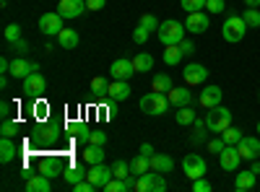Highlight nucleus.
<instances>
[{"mask_svg":"<svg viewBox=\"0 0 260 192\" xmlns=\"http://www.w3.org/2000/svg\"><path fill=\"white\" fill-rule=\"evenodd\" d=\"M185 26L180 24V21H175V18H169V21H161V26L156 29V34H159V42L167 47V45H180V42L185 39Z\"/></svg>","mask_w":260,"mask_h":192,"instance_id":"obj_2","label":"nucleus"},{"mask_svg":"<svg viewBox=\"0 0 260 192\" xmlns=\"http://www.w3.org/2000/svg\"><path fill=\"white\" fill-rule=\"evenodd\" d=\"M175 120H177V125H192V122H195V112L190 109V104H187V106H177Z\"/></svg>","mask_w":260,"mask_h":192,"instance_id":"obj_33","label":"nucleus"},{"mask_svg":"<svg viewBox=\"0 0 260 192\" xmlns=\"http://www.w3.org/2000/svg\"><path fill=\"white\" fill-rule=\"evenodd\" d=\"M242 18H245L247 29H257L260 26V8H245Z\"/></svg>","mask_w":260,"mask_h":192,"instance_id":"obj_34","label":"nucleus"},{"mask_svg":"<svg viewBox=\"0 0 260 192\" xmlns=\"http://www.w3.org/2000/svg\"><path fill=\"white\" fill-rule=\"evenodd\" d=\"M182 50H180V45H167L164 47V62H167V65H180V62H182Z\"/></svg>","mask_w":260,"mask_h":192,"instance_id":"obj_28","label":"nucleus"},{"mask_svg":"<svg viewBox=\"0 0 260 192\" xmlns=\"http://www.w3.org/2000/svg\"><path fill=\"white\" fill-rule=\"evenodd\" d=\"M65 169H68V166H65V161H62L60 156H47L45 161H42L39 172L45 174V177H50V179H55L57 174H62V172H65Z\"/></svg>","mask_w":260,"mask_h":192,"instance_id":"obj_18","label":"nucleus"},{"mask_svg":"<svg viewBox=\"0 0 260 192\" xmlns=\"http://www.w3.org/2000/svg\"><path fill=\"white\" fill-rule=\"evenodd\" d=\"M219 164H221L224 172H232V174L240 172L242 156H240V151H237V145H224V151L219 153Z\"/></svg>","mask_w":260,"mask_h":192,"instance_id":"obj_9","label":"nucleus"},{"mask_svg":"<svg viewBox=\"0 0 260 192\" xmlns=\"http://www.w3.org/2000/svg\"><path fill=\"white\" fill-rule=\"evenodd\" d=\"M57 45H60L62 50H76V47H78V31L62 29V31L57 34Z\"/></svg>","mask_w":260,"mask_h":192,"instance_id":"obj_25","label":"nucleus"},{"mask_svg":"<svg viewBox=\"0 0 260 192\" xmlns=\"http://www.w3.org/2000/svg\"><path fill=\"white\" fill-rule=\"evenodd\" d=\"M73 138H76L78 143H89V140H91V130H89L86 125H78L76 133H73Z\"/></svg>","mask_w":260,"mask_h":192,"instance_id":"obj_41","label":"nucleus"},{"mask_svg":"<svg viewBox=\"0 0 260 192\" xmlns=\"http://www.w3.org/2000/svg\"><path fill=\"white\" fill-rule=\"evenodd\" d=\"M107 89H110V83H107V78H102V75L91 78V94L102 96V94H107Z\"/></svg>","mask_w":260,"mask_h":192,"instance_id":"obj_37","label":"nucleus"},{"mask_svg":"<svg viewBox=\"0 0 260 192\" xmlns=\"http://www.w3.org/2000/svg\"><path fill=\"white\" fill-rule=\"evenodd\" d=\"M255 182H257V174L252 172V169H247V172H237V177H234V189H237V192H247V189L255 187Z\"/></svg>","mask_w":260,"mask_h":192,"instance_id":"obj_21","label":"nucleus"},{"mask_svg":"<svg viewBox=\"0 0 260 192\" xmlns=\"http://www.w3.org/2000/svg\"><path fill=\"white\" fill-rule=\"evenodd\" d=\"M16 143L11 140V138H3V140H0V161H3V164H11L13 159H16Z\"/></svg>","mask_w":260,"mask_h":192,"instance_id":"obj_27","label":"nucleus"},{"mask_svg":"<svg viewBox=\"0 0 260 192\" xmlns=\"http://www.w3.org/2000/svg\"><path fill=\"white\" fill-rule=\"evenodd\" d=\"M148 36H151V31H148V29H143V26H138V29L133 31L136 45H146V42H148Z\"/></svg>","mask_w":260,"mask_h":192,"instance_id":"obj_47","label":"nucleus"},{"mask_svg":"<svg viewBox=\"0 0 260 192\" xmlns=\"http://www.w3.org/2000/svg\"><path fill=\"white\" fill-rule=\"evenodd\" d=\"M245 31H247V24H245V18L237 16V13H232L224 21V26H221V36H224V42H229V45L242 42L245 39Z\"/></svg>","mask_w":260,"mask_h":192,"instance_id":"obj_3","label":"nucleus"},{"mask_svg":"<svg viewBox=\"0 0 260 192\" xmlns=\"http://www.w3.org/2000/svg\"><path fill=\"white\" fill-rule=\"evenodd\" d=\"M8 50H13L16 55H26L29 52V42L26 39H16V42H11V45H8Z\"/></svg>","mask_w":260,"mask_h":192,"instance_id":"obj_43","label":"nucleus"},{"mask_svg":"<svg viewBox=\"0 0 260 192\" xmlns=\"http://www.w3.org/2000/svg\"><path fill=\"white\" fill-rule=\"evenodd\" d=\"M206 130L208 127H195V135H192V143H203L208 135H206Z\"/></svg>","mask_w":260,"mask_h":192,"instance_id":"obj_50","label":"nucleus"},{"mask_svg":"<svg viewBox=\"0 0 260 192\" xmlns=\"http://www.w3.org/2000/svg\"><path fill=\"white\" fill-rule=\"evenodd\" d=\"M0 6H3V8H6V6H8V0H0Z\"/></svg>","mask_w":260,"mask_h":192,"instance_id":"obj_57","label":"nucleus"},{"mask_svg":"<svg viewBox=\"0 0 260 192\" xmlns=\"http://www.w3.org/2000/svg\"><path fill=\"white\" fill-rule=\"evenodd\" d=\"M221 138H224V143H226V145H237V143H240V140H242L245 135H242V130H240V127L229 125L226 130L221 133Z\"/></svg>","mask_w":260,"mask_h":192,"instance_id":"obj_32","label":"nucleus"},{"mask_svg":"<svg viewBox=\"0 0 260 192\" xmlns=\"http://www.w3.org/2000/svg\"><path fill=\"white\" fill-rule=\"evenodd\" d=\"M110 75L115 81H130L136 75V65H133V60H127V57H120L115 60L112 65H110Z\"/></svg>","mask_w":260,"mask_h":192,"instance_id":"obj_13","label":"nucleus"},{"mask_svg":"<svg viewBox=\"0 0 260 192\" xmlns=\"http://www.w3.org/2000/svg\"><path fill=\"white\" fill-rule=\"evenodd\" d=\"M221 99H224V91H221L219 86H206V89L201 91V96H198V101H201L203 109H213V106H219Z\"/></svg>","mask_w":260,"mask_h":192,"instance_id":"obj_17","label":"nucleus"},{"mask_svg":"<svg viewBox=\"0 0 260 192\" xmlns=\"http://www.w3.org/2000/svg\"><path fill=\"white\" fill-rule=\"evenodd\" d=\"M141 153L151 159V156H154V145H151V143H143V145H141Z\"/></svg>","mask_w":260,"mask_h":192,"instance_id":"obj_55","label":"nucleus"},{"mask_svg":"<svg viewBox=\"0 0 260 192\" xmlns=\"http://www.w3.org/2000/svg\"><path fill=\"white\" fill-rule=\"evenodd\" d=\"M224 145H226L224 138H213V140H208V151H211V153H221Z\"/></svg>","mask_w":260,"mask_h":192,"instance_id":"obj_48","label":"nucleus"},{"mask_svg":"<svg viewBox=\"0 0 260 192\" xmlns=\"http://www.w3.org/2000/svg\"><path fill=\"white\" fill-rule=\"evenodd\" d=\"M130 83L127 81H115V83H110V89H107V99L110 101H125L127 96H130Z\"/></svg>","mask_w":260,"mask_h":192,"instance_id":"obj_19","label":"nucleus"},{"mask_svg":"<svg viewBox=\"0 0 260 192\" xmlns=\"http://www.w3.org/2000/svg\"><path fill=\"white\" fill-rule=\"evenodd\" d=\"M180 6H182L187 13H192V11H203V8H206V0H180Z\"/></svg>","mask_w":260,"mask_h":192,"instance_id":"obj_40","label":"nucleus"},{"mask_svg":"<svg viewBox=\"0 0 260 192\" xmlns=\"http://www.w3.org/2000/svg\"><path fill=\"white\" fill-rule=\"evenodd\" d=\"M247 8H260V0H245Z\"/></svg>","mask_w":260,"mask_h":192,"instance_id":"obj_56","label":"nucleus"},{"mask_svg":"<svg viewBox=\"0 0 260 192\" xmlns=\"http://www.w3.org/2000/svg\"><path fill=\"white\" fill-rule=\"evenodd\" d=\"M37 70H39V65H37V62H31V60H26L24 55H18V57L11 60V75H13V78L24 81L26 75H31V73H37Z\"/></svg>","mask_w":260,"mask_h":192,"instance_id":"obj_12","label":"nucleus"},{"mask_svg":"<svg viewBox=\"0 0 260 192\" xmlns=\"http://www.w3.org/2000/svg\"><path fill=\"white\" fill-rule=\"evenodd\" d=\"M180 50H182L185 55H192V52H195V45H192L190 39H182V42H180Z\"/></svg>","mask_w":260,"mask_h":192,"instance_id":"obj_53","label":"nucleus"},{"mask_svg":"<svg viewBox=\"0 0 260 192\" xmlns=\"http://www.w3.org/2000/svg\"><path fill=\"white\" fill-rule=\"evenodd\" d=\"M73 187V192H96V187L89 182V179H81V182H76V184H71Z\"/></svg>","mask_w":260,"mask_h":192,"instance_id":"obj_46","label":"nucleus"},{"mask_svg":"<svg viewBox=\"0 0 260 192\" xmlns=\"http://www.w3.org/2000/svg\"><path fill=\"white\" fill-rule=\"evenodd\" d=\"M167 99H169V104L172 106H187V104H192V91H190V86H180V89H175L172 86V91L167 94Z\"/></svg>","mask_w":260,"mask_h":192,"instance_id":"obj_20","label":"nucleus"},{"mask_svg":"<svg viewBox=\"0 0 260 192\" xmlns=\"http://www.w3.org/2000/svg\"><path fill=\"white\" fill-rule=\"evenodd\" d=\"M151 91L169 94V91H172V78H169L167 73H159V75H154V81H151Z\"/></svg>","mask_w":260,"mask_h":192,"instance_id":"obj_31","label":"nucleus"},{"mask_svg":"<svg viewBox=\"0 0 260 192\" xmlns=\"http://www.w3.org/2000/svg\"><path fill=\"white\" fill-rule=\"evenodd\" d=\"M24 91L29 99H42L45 96V91H47V81H45V75H42L39 70L37 73H31V75H26L24 78Z\"/></svg>","mask_w":260,"mask_h":192,"instance_id":"obj_7","label":"nucleus"},{"mask_svg":"<svg viewBox=\"0 0 260 192\" xmlns=\"http://www.w3.org/2000/svg\"><path fill=\"white\" fill-rule=\"evenodd\" d=\"M138 26H143V29H148V31H156L161 24H159V18H156L154 13H143L141 21H138Z\"/></svg>","mask_w":260,"mask_h":192,"instance_id":"obj_36","label":"nucleus"},{"mask_svg":"<svg viewBox=\"0 0 260 192\" xmlns=\"http://www.w3.org/2000/svg\"><path fill=\"white\" fill-rule=\"evenodd\" d=\"M62 16L60 13H42L39 16V31L45 34V36H57L65 26H62Z\"/></svg>","mask_w":260,"mask_h":192,"instance_id":"obj_8","label":"nucleus"},{"mask_svg":"<svg viewBox=\"0 0 260 192\" xmlns=\"http://www.w3.org/2000/svg\"><path fill=\"white\" fill-rule=\"evenodd\" d=\"M182 78H185V86H201L208 78V68H203L201 62H190V65L182 68Z\"/></svg>","mask_w":260,"mask_h":192,"instance_id":"obj_11","label":"nucleus"},{"mask_svg":"<svg viewBox=\"0 0 260 192\" xmlns=\"http://www.w3.org/2000/svg\"><path fill=\"white\" fill-rule=\"evenodd\" d=\"M104 3H107V0H86V8H89V11H102Z\"/></svg>","mask_w":260,"mask_h":192,"instance_id":"obj_51","label":"nucleus"},{"mask_svg":"<svg viewBox=\"0 0 260 192\" xmlns=\"http://www.w3.org/2000/svg\"><path fill=\"white\" fill-rule=\"evenodd\" d=\"M182 172H185V177H190V179H198V177H206L208 164H206L203 156H198V153H187V156L182 159Z\"/></svg>","mask_w":260,"mask_h":192,"instance_id":"obj_6","label":"nucleus"},{"mask_svg":"<svg viewBox=\"0 0 260 192\" xmlns=\"http://www.w3.org/2000/svg\"><path fill=\"white\" fill-rule=\"evenodd\" d=\"M151 169L154 172H161V174H169L175 169V159L167 156V153H154L151 156Z\"/></svg>","mask_w":260,"mask_h":192,"instance_id":"obj_22","label":"nucleus"},{"mask_svg":"<svg viewBox=\"0 0 260 192\" xmlns=\"http://www.w3.org/2000/svg\"><path fill=\"white\" fill-rule=\"evenodd\" d=\"M115 174H112V166H104V161L102 164H91V169H89V174H86V179H89L96 189H104V184L110 182Z\"/></svg>","mask_w":260,"mask_h":192,"instance_id":"obj_10","label":"nucleus"},{"mask_svg":"<svg viewBox=\"0 0 260 192\" xmlns=\"http://www.w3.org/2000/svg\"><path fill=\"white\" fill-rule=\"evenodd\" d=\"M112 174L117 177V179H125V177H130L133 172H130V161H122V159H117L115 164H112Z\"/></svg>","mask_w":260,"mask_h":192,"instance_id":"obj_35","label":"nucleus"},{"mask_svg":"<svg viewBox=\"0 0 260 192\" xmlns=\"http://www.w3.org/2000/svg\"><path fill=\"white\" fill-rule=\"evenodd\" d=\"M141 112L143 114H148V117H159V114H164L167 109H169V99H167V94H159V91H148L146 96H141Z\"/></svg>","mask_w":260,"mask_h":192,"instance_id":"obj_1","label":"nucleus"},{"mask_svg":"<svg viewBox=\"0 0 260 192\" xmlns=\"http://www.w3.org/2000/svg\"><path fill=\"white\" fill-rule=\"evenodd\" d=\"M208 26H211V21H208V16H206L203 11H192V13H187L185 29H187L190 34H206Z\"/></svg>","mask_w":260,"mask_h":192,"instance_id":"obj_14","label":"nucleus"},{"mask_svg":"<svg viewBox=\"0 0 260 192\" xmlns=\"http://www.w3.org/2000/svg\"><path fill=\"white\" fill-rule=\"evenodd\" d=\"M167 189V179L161 172H146L136 179V192H164Z\"/></svg>","mask_w":260,"mask_h":192,"instance_id":"obj_5","label":"nucleus"},{"mask_svg":"<svg viewBox=\"0 0 260 192\" xmlns=\"http://www.w3.org/2000/svg\"><path fill=\"white\" fill-rule=\"evenodd\" d=\"M213 184L206 179V177H198V179H192V192H211Z\"/></svg>","mask_w":260,"mask_h":192,"instance_id":"obj_42","label":"nucleus"},{"mask_svg":"<svg viewBox=\"0 0 260 192\" xmlns=\"http://www.w3.org/2000/svg\"><path fill=\"white\" fill-rule=\"evenodd\" d=\"M257 135H260V122H257Z\"/></svg>","mask_w":260,"mask_h":192,"instance_id":"obj_58","label":"nucleus"},{"mask_svg":"<svg viewBox=\"0 0 260 192\" xmlns=\"http://www.w3.org/2000/svg\"><path fill=\"white\" fill-rule=\"evenodd\" d=\"M232 125V112L226 109V106H213V109H208L206 114V127L211 133H224L226 127Z\"/></svg>","mask_w":260,"mask_h":192,"instance_id":"obj_4","label":"nucleus"},{"mask_svg":"<svg viewBox=\"0 0 260 192\" xmlns=\"http://www.w3.org/2000/svg\"><path fill=\"white\" fill-rule=\"evenodd\" d=\"M104 192H127V187H125V179H117V177H112L110 182L104 184Z\"/></svg>","mask_w":260,"mask_h":192,"instance_id":"obj_39","label":"nucleus"},{"mask_svg":"<svg viewBox=\"0 0 260 192\" xmlns=\"http://www.w3.org/2000/svg\"><path fill=\"white\" fill-rule=\"evenodd\" d=\"M89 143L104 145V143H107V133H102V130H91V140H89Z\"/></svg>","mask_w":260,"mask_h":192,"instance_id":"obj_49","label":"nucleus"},{"mask_svg":"<svg viewBox=\"0 0 260 192\" xmlns=\"http://www.w3.org/2000/svg\"><path fill=\"white\" fill-rule=\"evenodd\" d=\"M11 109H13V106H11L8 101H3V104H0V117H3V120H11V114H13Z\"/></svg>","mask_w":260,"mask_h":192,"instance_id":"obj_52","label":"nucleus"},{"mask_svg":"<svg viewBox=\"0 0 260 192\" xmlns=\"http://www.w3.org/2000/svg\"><path fill=\"white\" fill-rule=\"evenodd\" d=\"M237 151H240V156L245 161L260 159V138H242L240 143H237Z\"/></svg>","mask_w":260,"mask_h":192,"instance_id":"obj_16","label":"nucleus"},{"mask_svg":"<svg viewBox=\"0 0 260 192\" xmlns=\"http://www.w3.org/2000/svg\"><path fill=\"white\" fill-rule=\"evenodd\" d=\"M130 172H133L136 177H141V174L151 172V159H148V156H143V153H138L133 161H130Z\"/></svg>","mask_w":260,"mask_h":192,"instance_id":"obj_29","label":"nucleus"},{"mask_svg":"<svg viewBox=\"0 0 260 192\" xmlns=\"http://www.w3.org/2000/svg\"><path fill=\"white\" fill-rule=\"evenodd\" d=\"M0 135H3V138L18 135V125H16L13 120H3V125H0Z\"/></svg>","mask_w":260,"mask_h":192,"instance_id":"obj_38","label":"nucleus"},{"mask_svg":"<svg viewBox=\"0 0 260 192\" xmlns=\"http://www.w3.org/2000/svg\"><path fill=\"white\" fill-rule=\"evenodd\" d=\"M133 65H136V73H148L151 68H154V57H151L148 52H138L133 57Z\"/></svg>","mask_w":260,"mask_h":192,"instance_id":"obj_30","label":"nucleus"},{"mask_svg":"<svg viewBox=\"0 0 260 192\" xmlns=\"http://www.w3.org/2000/svg\"><path fill=\"white\" fill-rule=\"evenodd\" d=\"M0 73H11V60L8 57H0Z\"/></svg>","mask_w":260,"mask_h":192,"instance_id":"obj_54","label":"nucleus"},{"mask_svg":"<svg viewBox=\"0 0 260 192\" xmlns=\"http://www.w3.org/2000/svg\"><path fill=\"white\" fill-rule=\"evenodd\" d=\"M83 161L86 164H102L104 161V145H96V143H89L83 148Z\"/></svg>","mask_w":260,"mask_h":192,"instance_id":"obj_24","label":"nucleus"},{"mask_svg":"<svg viewBox=\"0 0 260 192\" xmlns=\"http://www.w3.org/2000/svg\"><path fill=\"white\" fill-rule=\"evenodd\" d=\"M86 174H89V172H86L83 164H73V166H68V169L62 172V177H65V182H68V184H76V182L86 179Z\"/></svg>","mask_w":260,"mask_h":192,"instance_id":"obj_26","label":"nucleus"},{"mask_svg":"<svg viewBox=\"0 0 260 192\" xmlns=\"http://www.w3.org/2000/svg\"><path fill=\"white\" fill-rule=\"evenodd\" d=\"M26 189L29 192H50L52 189V182H50V177H45V174H34L31 179H26Z\"/></svg>","mask_w":260,"mask_h":192,"instance_id":"obj_23","label":"nucleus"},{"mask_svg":"<svg viewBox=\"0 0 260 192\" xmlns=\"http://www.w3.org/2000/svg\"><path fill=\"white\" fill-rule=\"evenodd\" d=\"M86 0H60L57 3V13L62 18H78L81 13H86Z\"/></svg>","mask_w":260,"mask_h":192,"instance_id":"obj_15","label":"nucleus"},{"mask_svg":"<svg viewBox=\"0 0 260 192\" xmlns=\"http://www.w3.org/2000/svg\"><path fill=\"white\" fill-rule=\"evenodd\" d=\"M224 8H226L224 0H206V11L208 13H224Z\"/></svg>","mask_w":260,"mask_h":192,"instance_id":"obj_44","label":"nucleus"},{"mask_svg":"<svg viewBox=\"0 0 260 192\" xmlns=\"http://www.w3.org/2000/svg\"><path fill=\"white\" fill-rule=\"evenodd\" d=\"M16 39H21V26H18V24L6 26V42L11 45V42H16Z\"/></svg>","mask_w":260,"mask_h":192,"instance_id":"obj_45","label":"nucleus"}]
</instances>
